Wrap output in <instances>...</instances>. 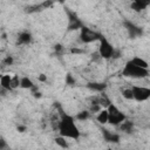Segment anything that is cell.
I'll list each match as a JSON object with an SVG mask.
<instances>
[{"label":"cell","mask_w":150,"mask_h":150,"mask_svg":"<svg viewBox=\"0 0 150 150\" xmlns=\"http://www.w3.org/2000/svg\"><path fill=\"white\" fill-rule=\"evenodd\" d=\"M122 96L127 100H134V94H132V90L131 88H127V89H123L122 90Z\"/></svg>","instance_id":"44dd1931"},{"label":"cell","mask_w":150,"mask_h":150,"mask_svg":"<svg viewBox=\"0 0 150 150\" xmlns=\"http://www.w3.org/2000/svg\"><path fill=\"white\" fill-rule=\"evenodd\" d=\"M149 74H150L149 69H144L134 64L131 60H129L122 69V76L129 79H145L149 76Z\"/></svg>","instance_id":"7a4b0ae2"},{"label":"cell","mask_w":150,"mask_h":150,"mask_svg":"<svg viewBox=\"0 0 150 150\" xmlns=\"http://www.w3.org/2000/svg\"><path fill=\"white\" fill-rule=\"evenodd\" d=\"M148 6H150V1H146V0H135L130 4L131 9H134L135 12H141L145 9Z\"/></svg>","instance_id":"9c48e42d"},{"label":"cell","mask_w":150,"mask_h":150,"mask_svg":"<svg viewBox=\"0 0 150 150\" xmlns=\"http://www.w3.org/2000/svg\"><path fill=\"white\" fill-rule=\"evenodd\" d=\"M20 83H21V77H19L18 75L12 76V81H11V88L12 89L19 88L20 87Z\"/></svg>","instance_id":"d6986e66"},{"label":"cell","mask_w":150,"mask_h":150,"mask_svg":"<svg viewBox=\"0 0 150 150\" xmlns=\"http://www.w3.org/2000/svg\"><path fill=\"white\" fill-rule=\"evenodd\" d=\"M102 135H103L104 141H107V142H110V143H118L120 142V136L117 134H114V132L109 131L108 129H103Z\"/></svg>","instance_id":"30bf717a"},{"label":"cell","mask_w":150,"mask_h":150,"mask_svg":"<svg viewBox=\"0 0 150 150\" xmlns=\"http://www.w3.org/2000/svg\"><path fill=\"white\" fill-rule=\"evenodd\" d=\"M87 88L94 90V91H98V93H103V90L107 88V84L105 83H102V82H90L87 84Z\"/></svg>","instance_id":"7c38bea8"},{"label":"cell","mask_w":150,"mask_h":150,"mask_svg":"<svg viewBox=\"0 0 150 150\" xmlns=\"http://www.w3.org/2000/svg\"><path fill=\"white\" fill-rule=\"evenodd\" d=\"M11 81H12V76L9 75H2L0 79V86L2 89L5 90H12L11 88Z\"/></svg>","instance_id":"4fadbf2b"},{"label":"cell","mask_w":150,"mask_h":150,"mask_svg":"<svg viewBox=\"0 0 150 150\" xmlns=\"http://www.w3.org/2000/svg\"><path fill=\"white\" fill-rule=\"evenodd\" d=\"M120 56H121V53H120V50L115 49V50H114V53H112V59H118Z\"/></svg>","instance_id":"4316f807"},{"label":"cell","mask_w":150,"mask_h":150,"mask_svg":"<svg viewBox=\"0 0 150 150\" xmlns=\"http://www.w3.org/2000/svg\"><path fill=\"white\" fill-rule=\"evenodd\" d=\"M25 129H26L25 127H18V130H21V131H22V130H25Z\"/></svg>","instance_id":"f546056e"},{"label":"cell","mask_w":150,"mask_h":150,"mask_svg":"<svg viewBox=\"0 0 150 150\" xmlns=\"http://www.w3.org/2000/svg\"><path fill=\"white\" fill-rule=\"evenodd\" d=\"M101 60H102V56L100 55V53H98V50L91 54V61H94V62H100Z\"/></svg>","instance_id":"603a6c76"},{"label":"cell","mask_w":150,"mask_h":150,"mask_svg":"<svg viewBox=\"0 0 150 150\" xmlns=\"http://www.w3.org/2000/svg\"><path fill=\"white\" fill-rule=\"evenodd\" d=\"M108 114H109V120L108 123H110L111 125H120L123 121H125V115L115 105V104H110L108 108Z\"/></svg>","instance_id":"3957f363"},{"label":"cell","mask_w":150,"mask_h":150,"mask_svg":"<svg viewBox=\"0 0 150 150\" xmlns=\"http://www.w3.org/2000/svg\"><path fill=\"white\" fill-rule=\"evenodd\" d=\"M6 146H7L6 141H5V138H4V137H1V138H0V150H5V149H6Z\"/></svg>","instance_id":"484cf974"},{"label":"cell","mask_w":150,"mask_h":150,"mask_svg":"<svg viewBox=\"0 0 150 150\" xmlns=\"http://www.w3.org/2000/svg\"><path fill=\"white\" fill-rule=\"evenodd\" d=\"M89 111L90 112H97V111L100 112L101 111V104H98V103H91Z\"/></svg>","instance_id":"7402d4cb"},{"label":"cell","mask_w":150,"mask_h":150,"mask_svg":"<svg viewBox=\"0 0 150 150\" xmlns=\"http://www.w3.org/2000/svg\"><path fill=\"white\" fill-rule=\"evenodd\" d=\"M2 62H4V64L11 66V64L13 63V57H12V56H6V57H5V60H4Z\"/></svg>","instance_id":"d4e9b609"},{"label":"cell","mask_w":150,"mask_h":150,"mask_svg":"<svg viewBox=\"0 0 150 150\" xmlns=\"http://www.w3.org/2000/svg\"><path fill=\"white\" fill-rule=\"evenodd\" d=\"M55 143L60 146V148H62V149H67L68 148V143H67V141H66V137H63V136H59V137H55Z\"/></svg>","instance_id":"ac0fdd59"},{"label":"cell","mask_w":150,"mask_h":150,"mask_svg":"<svg viewBox=\"0 0 150 150\" xmlns=\"http://www.w3.org/2000/svg\"><path fill=\"white\" fill-rule=\"evenodd\" d=\"M74 83H75V79L71 76V74H67V75H66V84L71 86V84H74Z\"/></svg>","instance_id":"cb8c5ba5"},{"label":"cell","mask_w":150,"mask_h":150,"mask_svg":"<svg viewBox=\"0 0 150 150\" xmlns=\"http://www.w3.org/2000/svg\"><path fill=\"white\" fill-rule=\"evenodd\" d=\"M98 41H100L98 53H100V55L102 56V59H104V60L111 59V57H112V53H114V50H115V48L112 47V45L109 42V40H108L104 35H102Z\"/></svg>","instance_id":"277c9868"},{"label":"cell","mask_w":150,"mask_h":150,"mask_svg":"<svg viewBox=\"0 0 150 150\" xmlns=\"http://www.w3.org/2000/svg\"><path fill=\"white\" fill-rule=\"evenodd\" d=\"M96 120H97V121H98L101 124H105V123H108V120H109V114H108V110H107V109L101 110V111L98 112V115H97Z\"/></svg>","instance_id":"2e32d148"},{"label":"cell","mask_w":150,"mask_h":150,"mask_svg":"<svg viewBox=\"0 0 150 150\" xmlns=\"http://www.w3.org/2000/svg\"><path fill=\"white\" fill-rule=\"evenodd\" d=\"M89 114H90V111H88V110H83V111L77 112L76 116H75V118L79 120V121H86V120L89 118Z\"/></svg>","instance_id":"ffe728a7"},{"label":"cell","mask_w":150,"mask_h":150,"mask_svg":"<svg viewBox=\"0 0 150 150\" xmlns=\"http://www.w3.org/2000/svg\"><path fill=\"white\" fill-rule=\"evenodd\" d=\"M32 42V34L29 32H21L18 36V45H28Z\"/></svg>","instance_id":"8fae6325"},{"label":"cell","mask_w":150,"mask_h":150,"mask_svg":"<svg viewBox=\"0 0 150 150\" xmlns=\"http://www.w3.org/2000/svg\"><path fill=\"white\" fill-rule=\"evenodd\" d=\"M131 90L134 94V100L137 102H143L150 98V88L141 87V86H132Z\"/></svg>","instance_id":"8992f818"},{"label":"cell","mask_w":150,"mask_h":150,"mask_svg":"<svg viewBox=\"0 0 150 150\" xmlns=\"http://www.w3.org/2000/svg\"><path fill=\"white\" fill-rule=\"evenodd\" d=\"M101 36H102L101 33L95 32V30H93L86 26H83L81 28V32H80V40L83 43H90V42L97 41V40H100Z\"/></svg>","instance_id":"5b68a950"},{"label":"cell","mask_w":150,"mask_h":150,"mask_svg":"<svg viewBox=\"0 0 150 150\" xmlns=\"http://www.w3.org/2000/svg\"><path fill=\"white\" fill-rule=\"evenodd\" d=\"M39 80H40V81H46L47 79H46V76H45L43 74H41V75L39 76Z\"/></svg>","instance_id":"83f0119b"},{"label":"cell","mask_w":150,"mask_h":150,"mask_svg":"<svg viewBox=\"0 0 150 150\" xmlns=\"http://www.w3.org/2000/svg\"><path fill=\"white\" fill-rule=\"evenodd\" d=\"M123 25H124V27H125V29H127V32H128V34L131 39H136V38H138L143 34V29L141 27L136 26L135 23H132L129 20H125L123 22Z\"/></svg>","instance_id":"52a82bcc"},{"label":"cell","mask_w":150,"mask_h":150,"mask_svg":"<svg viewBox=\"0 0 150 150\" xmlns=\"http://www.w3.org/2000/svg\"><path fill=\"white\" fill-rule=\"evenodd\" d=\"M57 130L60 132V136H63L66 138L79 139V137H80V131L75 124V118L67 114L61 115V120L59 121Z\"/></svg>","instance_id":"6da1fadb"},{"label":"cell","mask_w":150,"mask_h":150,"mask_svg":"<svg viewBox=\"0 0 150 150\" xmlns=\"http://www.w3.org/2000/svg\"><path fill=\"white\" fill-rule=\"evenodd\" d=\"M132 128H134V123L131 121H123L121 124H120V129L121 131H124L127 134H130L132 131Z\"/></svg>","instance_id":"5bb4252c"},{"label":"cell","mask_w":150,"mask_h":150,"mask_svg":"<svg viewBox=\"0 0 150 150\" xmlns=\"http://www.w3.org/2000/svg\"><path fill=\"white\" fill-rule=\"evenodd\" d=\"M131 62H132L134 64L141 67V68H144V69H148V67H149V66H148V62H146L145 60H143L142 57H139V56L132 57V59H131Z\"/></svg>","instance_id":"e0dca14e"},{"label":"cell","mask_w":150,"mask_h":150,"mask_svg":"<svg viewBox=\"0 0 150 150\" xmlns=\"http://www.w3.org/2000/svg\"><path fill=\"white\" fill-rule=\"evenodd\" d=\"M20 88H22V89H32V88H34V83L29 77L23 76V77H21Z\"/></svg>","instance_id":"9a60e30c"},{"label":"cell","mask_w":150,"mask_h":150,"mask_svg":"<svg viewBox=\"0 0 150 150\" xmlns=\"http://www.w3.org/2000/svg\"><path fill=\"white\" fill-rule=\"evenodd\" d=\"M83 27L82 21L77 18V15L74 12H69L68 11V26L67 29L68 30H76V29H81Z\"/></svg>","instance_id":"ba28073f"},{"label":"cell","mask_w":150,"mask_h":150,"mask_svg":"<svg viewBox=\"0 0 150 150\" xmlns=\"http://www.w3.org/2000/svg\"><path fill=\"white\" fill-rule=\"evenodd\" d=\"M71 53H82L80 49H76V48H73L71 49Z\"/></svg>","instance_id":"f1b7e54d"}]
</instances>
